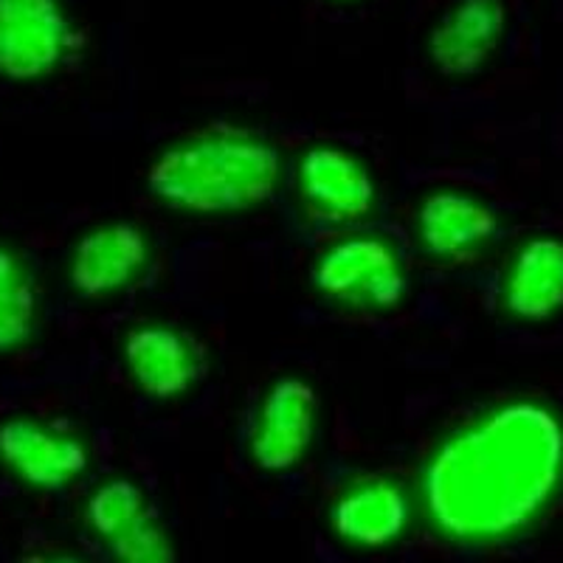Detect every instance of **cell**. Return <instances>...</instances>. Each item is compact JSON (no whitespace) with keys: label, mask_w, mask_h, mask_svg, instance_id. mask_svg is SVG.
<instances>
[{"label":"cell","mask_w":563,"mask_h":563,"mask_svg":"<svg viewBox=\"0 0 563 563\" xmlns=\"http://www.w3.org/2000/svg\"><path fill=\"white\" fill-rule=\"evenodd\" d=\"M85 521L108 547L113 563H175L167 527L161 525L141 487L124 476H110L90 490Z\"/></svg>","instance_id":"8fae6325"},{"label":"cell","mask_w":563,"mask_h":563,"mask_svg":"<svg viewBox=\"0 0 563 563\" xmlns=\"http://www.w3.org/2000/svg\"><path fill=\"white\" fill-rule=\"evenodd\" d=\"M119 355L130 384L158 404L186 397L203 375V350L195 335L164 319L135 321L124 333Z\"/></svg>","instance_id":"9c48e42d"},{"label":"cell","mask_w":563,"mask_h":563,"mask_svg":"<svg viewBox=\"0 0 563 563\" xmlns=\"http://www.w3.org/2000/svg\"><path fill=\"white\" fill-rule=\"evenodd\" d=\"M274 141L245 124L218 122L169 141L150 164V192L186 218H229L268 203L282 184Z\"/></svg>","instance_id":"7a4b0ae2"},{"label":"cell","mask_w":563,"mask_h":563,"mask_svg":"<svg viewBox=\"0 0 563 563\" xmlns=\"http://www.w3.org/2000/svg\"><path fill=\"white\" fill-rule=\"evenodd\" d=\"M155 263L150 234L128 220L90 225L70 245L65 276L70 290L82 299H115L147 279Z\"/></svg>","instance_id":"8992f818"},{"label":"cell","mask_w":563,"mask_h":563,"mask_svg":"<svg viewBox=\"0 0 563 563\" xmlns=\"http://www.w3.org/2000/svg\"><path fill=\"white\" fill-rule=\"evenodd\" d=\"M499 308L519 324H547L563 313V238L530 234L512 245L496 282Z\"/></svg>","instance_id":"7c38bea8"},{"label":"cell","mask_w":563,"mask_h":563,"mask_svg":"<svg viewBox=\"0 0 563 563\" xmlns=\"http://www.w3.org/2000/svg\"><path fill=\"white\" fill-rule=\"evenodd\" d=\"M26 563H85L74 555H34Z\"/></svg>","instance_id":"2e32d148"},{"label":"cell","mask_w":563,"mask_h":563,"mask_svg":"<svg viewBox=\"0 0 563 563\" xmlns=\"http://www.w3.org/2000/svg\"><path fill=\"white\" fill-rule=\"evenodd\" d=\"M294 184L310 218L335 229H358L378 206L372 169L341 144H310L296 161Z\"/></svg>","instance_id":"52a82bcc"},{"label":"cell","mask_w":563,"mask_h":563,"mask_svg":"<svg viewBox=\"0 0 563 563\" xmlns=\"http://www.w3.org/2000/svg\"><path fill=\"white\" fill-rule=\"evenodd\" d=\"M88 465V442L68 422L40 415L0 422V467L29 490H65L82 479Z\"/></svg>","instance_id":"5b68a950"},{"label":"cell","mask_w":563,"mask_h":563,"mask_svg":"<svg viewBox=\"0 0 563 563\" xmlns=\"http://www.w3.org/2000/svg\"><path fill=\"white\" fill-rule=\"evenodd\" d=\"M563 490V415L512 395L471 411L431 449L422 501L456 544L493 547L544 519Z\"/></svg>","instance_id":"6da1fadb"},{"label":"cell","mask_w":563,"mask_h":563,"mask_svg":"<svg viewBox=\"0 0 563 563\" xmlns=\"http://www.w3.org/2000/svg\"><path fill=\"white\" fill-rule=\"evenodd\" d=\"M319 431V400L308 380L285 375L256 397L249 417V456L268 474H288L308 460Z\"/></svg>","instance_id":"ba28073f"},{"label":"cell","mask_w":563,"mask_h":563,"mask_svg":"<svg viewBox=\"0 0 563 563\" xmlns=\"http://www.w3.org/2000/svg\"><path fill=\"white\" fill-rule=\"evenodd\" d=\"M507 29L501 0H460L431 29L429 57L449 77H471L485 68Z\"/></svg>","instance_id":"5bb4252c"},{"label":"cell","mask_w":563,"mask_h":563,"mask_svg":"<svg viewBox=\"0 0 563 563\" xmlns=\"http://www.w3.org/2000/svg\"><path fill=\"white\" fill-rule=\"evenodd\" d=\"M411 521L406 487L384 474H361L344 482L330 507L335 536L358 550L395 544Z\"/></svg>","instance_id":"4fadbf2b"},{"label":"cell","mask_w":563,"mask_h":563,"mask_svg":"<svg viewBox=\"0 0 563 563\" xmlns=\"http://www.w3.org/2000/svg\"><path fill=\"white\" fill-rule=\"evenodd\" d=\"M313 288L327 305L350 313H389L409 290V265L384 234L346 229L316 254Z\"/></svg>","instance_id":"3957f363"},{"label":"cell","mask_w":563,"mask_h":563,"mask_svg":"<svg viewBox=\"0 0 563 563\" xmlns=\"http://www.w3.org/2000/svg\"><path fill=\"white\" fill-rule=\"evenodd\" d=\"M499 211L460 186H440L415 209L417 245L440 265L476 263L499 240Z\"/></svg>","instance_id":"30bf717a"},{"label":"cell","mask_w":563,"mask_h":563,"mask_svg":"<svg viewBox=\"0 0 563 563\" xmlns=\"http://www.w3.org/2000/svg\"><path fill=\"white\" fill-rule=\"evenodd\" d=\"M37 327V274L14 245L0 243V355H12L32 344Z\"/></svg>","instance_id":"9a60e30c"},{"label":"cell","mask_w":563,"mask_h":563,"mask_svg":"<svg viewBox=\"0 0 563 563\" xmlns=\"http://www.w3.org/2000/svg\"><path fill=\"white\" fill-rule=\"evenodd\" d=\"M82 34L59 0H0V77L40 82L77 57Z\"/></svg>","instance_id":"277c9868"}]
</instances>
